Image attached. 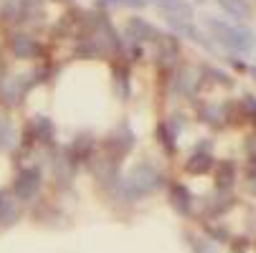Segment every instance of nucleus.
Instances as JSON below:
<instances>
[{"label": "nucleus", "instance_id": "f257e3e1", "mask_svg": "<svg viewBox=\"0 0 256 253\" xmlns=\"http://www.w3.org/2000/svg\"><path fill=\"white\" fill-rule=\"evenodd\" d=\"M206 35L216 46H224L231 53L248 56L256 51V30L244 23H231L224 18H206Z\"/></svg>", "mask_w": 256, "mask_h": 253}, {"label": "nucleus", "instance_id": "f03ea898", "mask_svg": "<svg viewBox=\"0 0 256 253\" xmlns=\"http://www.w3.org/2000/svg\"><path fill=\"white\" fill-rule=\"evenodd\" d=\"M165 183V175L160 172V167H155L152 162H137L130 175L120 177L117 183V195L124 200V203H134L144 195H152L162 188Z\"/></svg>", "mask_w": 256, "mask_h": 253}, {"label": "nucleus", "instance_id": "7ed1b4c3", "mask_svg": "<svg viewBox=\"0 0 256 253\" xmlns=\"http://www.w3.org/2000/svg\"><path fill=\"white\" fill-rule=\"evenodd\" d=\"M41 185H44L41 167H23L16 177V183H13V198L20 200V203H28L38 195Z\"/></svg>", "mask_w": 256, "mask_h": 253}, {"label": "nucleus", "instance_id": "20e7f679", "mask_svg": "<svg viewBox=\"0 0 256 253\" xmlns=\"http://www.w3.org/2000/svg\"><path fill=\"white\" fill-rule=\"evenodd\" d=\"M152 8H158L165 20H193L196 8L190 0H148Z\"/></svg>", "mask_w": 256, "mask_h": 253}, {"label": "nucleus", "instance_id": "39448f33", "mask_svg": "<svg viewBox=\"0 0 256 253\" xmlns=\"http://www.w3.org/2000/svg\"><path fill=\"white\" fill-rule=\"evenodd\" d=\"M127 38L132 43H158L162 38V33L152 23H148L144 18H130V23H127Z\"/></svg>", "mask_w": 256, "mask_h": 253}, {"label": "nucleus", "instance_id": "423d86ee", "mask_svg": "<svg viewBox=\"0 0 256 253\" xmlns=\"http://www.w3.org/2000/svg\"><path fill=\"white\" fill-rule=\"evenodd\" d=\"M36 3L33 0H6L3 8H0V18L6 23H23L30 18Z\"/></svg>", "mask_w": 256, "mask_h": 253}, {"label": "nucleus", "instance_id": "0eeeda50", "mask_svg": "<svg viewBox=\"0 0 256 253\" xmlns=\"http://www.w3.org/2000/svg\"><path fill=\"white\" fill-rule=\"evenodd\" d=\"M10 51H13L16 58L28 61V58H38L44 48H41V43L36 38H30V35H26V33H18V35H13V41H10Z\"/></svg>", "mask_w": 256, "mask_h": 253}, {"label": "nucleus", "instance_id": "6e6552de", "mask_svg": "<svg viewBox=\"0 0 256 253\" xmlns=\"http://www.w3.org/2000/svg\"><path fill=\"white\" fill-rule=\"evenodd\" d=\"M218 8L226 13V18H231L234 23H246L251 20V3L248 0H216Z\"/></svg>", "mask_w": 256, "mask_h": 253}, {"label": "nucleus", "instance_id": "1a4fd4ad", "mask_svg": "<svg viewBox=\"0 0 256 253\" xmlns=\"http://www.w3.org/2000/svg\"><path fill=\"white\" fill-rule=\"evenodd\" d=\"M94 152V137L92 134H79L74 142L68 144V160L71 162H86Z\"/></svg>", "mask_w": 256, "mask_h": 253}, {"label": "nucleus", "instance_id": "9d476101", "mask_svg": "<svg viewBox=\"0 0 256 253\" xmlns=\"http://www.w3.org/2000/svg\"><path fill=\"white\" fill-rule=\"evenodd\" d=\"M170 205L180 213V215H190V208H193V195L186 185L180 183H172L170 185Z\"/></svg>", "mask_w": 256, "mask_h": 253}, {"label": "nucleus", "instance_id": "9b49d317", "mask_svg": "<svg viewBox=\"0 0 256 253\" xmlns=\"http://www.w3.org/2000/svg\"><path fill=\"white\" fill-rule=\"evenodd\" d=\"M26 91H28V84H23L16 76H6L3 81H0V96H3L6 104H18Z\"/></svg>", "mask_w": 256, "mask_h": 253}, {"label": "nucleus", "instance_id": "f8f14e48", "mask_svg": "<svg viewBox=\"0 0 256 253\" xmlns=\"http://www.w3.org/2000/svg\"><path fill=\"white\" fill-rule=\"evenodd\" d=\"M20 218V213H18V205L16 200L6 193V190H0V226H13L16 221Z\"/></svg>", "mask_w": 256, "mask_h": 253}, {"label": "nucleus", "instance_id": "ddd939ff", "mask_svg": "<svg viewBox=\"0 0 256 253\" xmlns=\"http://www.w3.org/2000/svg\"><path fill=\"white\" fill-rule=\"evenodd\" d=\"M30 137L36 139V142H51L54 139V124H51V119H46V117H36V119H30Z\"/></svg>", "mask_w": 256, "mask_h": 253}, {"label": "nucleus", "instance_id": "4468645a", "mask_svg": "<svg viewBox=\"0 0 256 253\" xmlns=\"http://www.w3.org/2000/svg\"><path fill=\"white\" fill-rule=\"evenodd\" d=\"M234 177H236V167H234V162H221L218 165V170H216V185H218V190L221 193H226L231 185H234Z\"/></svg>", "mask_w": 256, "mask_h": 253}, {"label": "nucleus", "instance_id": "2eb2a0df", "mask_svg": "<svg viewBox=\"0 0 256 253\" xmlns=\"http://www.w3.org/2000/svg\"><path fill=\"white\" fill-rule=\"evenodd\" d=\"M96 5L104 10H114V8H130V10H142L148 8V0H96Z\"/></svg>", "mask_w": 256, "mask_h": 253}, {"label": "nucleus", "instance_id": "dca6fc26", "mask_svg": "<svg viewBox=\"0 0 256 253\" xmlns=\"http://www.w3.org/2000/svg\"><path fill=\"white\" fill-rule=\"evenodd\" d=\"M188 172L190 175H203V172H208L210 167H213V157L208 155V152H196L190 160H188Z\"/></svg>", "mask_w": 256, "mask_h": 253}, {"label": "nucleus", "instance_id": "f3484780", "mask_svg": "<svg viewBox=\"0 0 256 253\" xmlns=\"http://www.w3.org/2000/svg\"><path fill=\"white\" fill-rule=\"evenodd\" d=\"M16 142H18V132L10 122H0V150H13L16 147Z\"/></svg>", "mask_w": 256, "mask_h": 253}, {"label": "nucleus", "instance_id": "a211bd4d", "mask_svg": "<svg viewBox=\"0 0 256 253\" xmlns=\"http://www.w3.org/2000/svg\"><path fill=\"white\" fill-rule=\"evenodd\" d=\"M188 243L193 246V251H196V253H216L208 238H198V236H188Z\"/></svg>", "mask_w": 256, "mask_h": 253}, {"label": "nucleus", "instance_id": "6ab92c4d", "mask_svg": "<svg viewBox=\"0 0 256 253\" xmlns=\"http://www.w3.org/2000/svg\"><path fill=\"white\" fill-rule=\"evenodd\" d=\"M206 76L213 79L216 84H221V86H234V79L228 74H224V71H218V68H206Z\"/></svg>", "mask_w": 256, "mask_h": 253}, {"label": "nucleus", "instance_id": "aec40b11", "mask_svg": "<svg viewBox=\"0 0 256 253\" xmlns=\"http://www.w3.org/2000/svg\"><path fill=\"white\" fill-rule=\"evenodd\" d=\"M246 71H248V76H251V81L256 84V66H246Z\"/></svg>", "mask_w": 256, "mask_h": 253}, {"label": "nucleus", "instance_id": "412c9836", "mask_svg": "<svg viewBox=\"0 0 256 253\" xmlns=\"http://www.w3.org/2000/svg\"><path fill=\"white\" fill-rule=\"evenodd\" d=\"M6 76H3V63H0V81H3Z\"/></svg>", "mask_w": 256, "mask_h": 253}]
</instances>
